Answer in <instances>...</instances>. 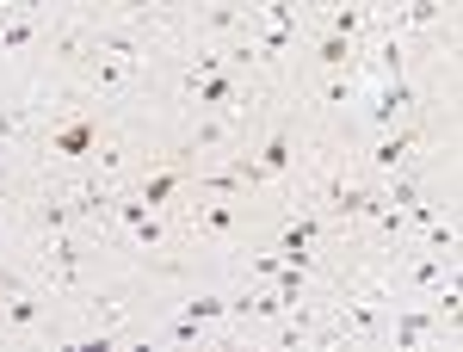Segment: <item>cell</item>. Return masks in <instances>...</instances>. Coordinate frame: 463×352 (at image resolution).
Masks as SVG:
<instances>
[{"instance_id": "1", "label": "cell", "mask_w": 463, "mask_h": 352, "mask_svg": "<svg viewBox=\"0 0 463 352\" xmlns=\"http://www.w3.org/2000/svg\"><path fill=\"white\" fill-rule=\"evenodd\" d=\"M0 347H69V303L37 279L0 290Z\"/></svg>"}, {"instance_id": "2", "label": "cell", "mask_w": 463, "mask_h": 352, "mask_svg": "<svg viewBox=\"0 0 463 352\" xmlns=\"http://www.w3.org/2000/svg\"><path fill=\"white\" fill-rule=\"evenodd\" d=\"M0 174H13V167H6V155H0ZM19 179H25V174H19Z\"/></svg>"}]
</instances>
